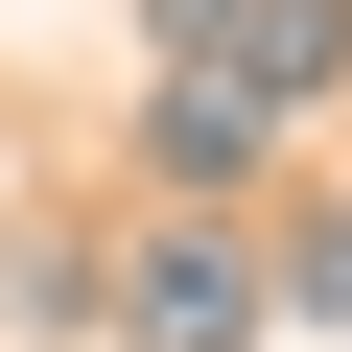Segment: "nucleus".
Masks as SVG:
<instances>
[{
    "mask_svg": "<svg viewBox=\"0 0 352 352\" xmlns=\"http://www.w3.org/2000/svg\"><path fill=\"white\" fill-rule=\"evenodd\" d=\"M118 329H141V352H235V329H258V258H235V235H164V258H118Z\"/></svg>",
    "mask_w": 352,
    "mask_h": 352,
    "instance_id": "nucleus-1",
    "label": "nucleus"
},
{
    "mask_svg": "<svg viewBox=\"0 0 352 352\" xmlns=\"http://www.w3.org/2000/svg\"><path fill=\"white\" fill-rule=\"evenodd\" d=\"M258 141H282V118H258L235 71H164V164H188V188H258Z\"/></svg>",
    "mask_w": 352,
    "mask_h": 352,
    "instance_id": "nucleus-2",
    "label": "nucleus"
},
{
    "mask_svg": "<svg viewBox=\"0 0 352 352\" xmlns=\"http://www.w3.org/2000/svg\"><path fill=\"white\" fill-rule=\"evenodd\" d=\"M141 24H164V71H235V24H258V0H141Z\"/></svg>",
    "mask_w": 352,
    "mask_h": 352,
    "instance_id": "nucleus-3",
    "label": "nucleus"
}]
</instances>
